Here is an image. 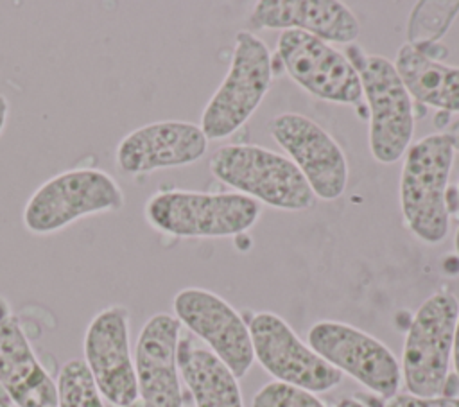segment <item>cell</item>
<instances>
[{
	"instance_id": "8992f818",
	"label": "cell",
	"mask_w": 459,
	"mask_h": 407,
	"mask_svg": "<svg viewBox=\"0 0 459 407\" xmlns=\"http://www.w3.org/2000/svg\"><path fill=\"white\" fill-rule=\"evenodd\" d=\"M459 301L452 292L430 294L416 310L402 351V380L411 394L439 396L448 380Z\"/></svg>"
},
{
	"instance_id": "7402d4cb",
	"label": "cell",
	"mask_w": 459,
	"mask_h": 407,
	"mask_svg": "<svg viewBox=\"0 0 459 407\" xmlns=\"http://www.w3.org/2000/svg\"><path fill=\"white\" fill-rule=\"evenodd\" d=\"M253 407H326L314 393L283 382H269L253 396Z\"/></svg>"
},
{
	"instance_id": "5bb4252c",
	"label": "cell",
	"mask_w": 459,
	"mask_h": 407,
	"mask_svg": "<svg viewBox=\"0 0 459 407\" xmlns=\"http://www.w3.org/2000/svg\"><path fill=\"white\" fill-rule=\"evenodd\" d=\"M203 129L185 120L151 122L127 133L117 145L115 163L127 176L190 165L206 152Z\"/></svg>"
},
{
	"instance_id": "83f0119b",
	"label": "cell",
	"mask_w": 459,
	"mask_h": 407,
	"mask_svg": "<svg viewBox=\"0 0 459 407\" xmlns=\"http://www.w3.org/2000/svg\"><path fill=\"white\" fill-rule=\"evenodd\" d=\"M0 407H13L11 400L7 398V394L2 389H0Z\"/></svg>"
},
{
	"instance_id": "ba28073f",
	"label": "cell",
	"mask_w": 459,
	"mask_h": 407,
	"mask_svg": "<svg viewBox=\"0 0 459 407\" xmlns=\"http://www.w3.org/2000/svg\"><path fill=\"white\" fill-rule=\"evenodd\" d=\"M308 346L330 366L384 400L400 389L402 371L394 353L373 335L348 323H314L308 330Z\"/></svg>"
},
{
	"instance_id": "ffe728a7",
	"label": "cell",
	"mask_w": 459,
	"mask_h": 407,
	"mask_svg": "<svg viewBox=\"0 0 459 407\" xmlns=\"http://www.w3.org/2000/svg\"><path fill=\"white\" fill-rule=\"evenodd\" d=\"M457 14L459 2H418L409 14L407 43L420 50L439 45Z\"/></svg>"
},
{
	"instance_id": "6da1fadb",
	"label": "cell",
	"mask_w": 459,
	"mask_h": 407,
	"mask_svg": "<svg viewBox=\"0 0 459 407\" xmlns=\"http://www.w3.org/2000/svg\"><path fill=\"white\" fill-rule=\"evenodd\" d=\"M145 221L158 231L179 238L235 237L260 217V203L238 192L160 190L143 206Z\"/></svg>"
},
{
	"instance_id": "484cf974",
	"label": "cell",
	"mask_w": 459,
	"mask_h": 407,
	"mask_svg": "<svg viewBox=\"0 0 459 407\" xmlns=\"http://www.w3.org/2000/svg\"><path fill=\"white\" fill-rule=\"evenodd\" d=\"M7 118H9V100L4 95H0V134L5 129Z\"/></svg>"
},
{
	"instance_id": "f546056e",
	"label": "cell",
	"mask_w": 459,
	"mask_h": 407,
	"mask_svg": "<svg viewBox=\"0 0 459 407\" xmlns=\"http://www.w3.org/2000/svg\"><path fill=\"white\" fill-rule=\"evenodd\" d=\"M131 407H145V405H143L142 402H136V403H134V405H131Z\"/></svg>"
},
{
	"instance_id": "d6986e66",
	"label": "cell",
	"mask_w": 459,
	"mask_h": 407,
	"mask_svg": "<svg viewBox=\"0 0 459 407\" xmlns=\"http://www.w3.org/2000/svg\"><path fill=\"white\" fill-rule=\"evenodd\" d=\"M394 68L411 99L445 113H459V66L445 65L403 43L396 54Z\"/></svg>"
},
{
	"instance_id": "603a6c76",
	"label": "cell",
	"mask_w": 459,
	"mask_h": 407,
	"mask_svg": "<svg viewBox=\"0 0 459 407\" xmlns=\"http://www.w3.org/2000/svg\"><path fill=\"white\" fill-rule=\"evenodd\" d=\"M380 407H459V398L455 396H416L411 393H396L385 398Z\"/></svg>"
},
{
	"instance_id": "52a82bcc",
	"label": "cell",
	"mask_w": 459,
	"mask_h": 407,
	"mask_svg": "<svg viewBox=\"0 0 459 407\" xmlns=\"http://www.w3.org/2000/svg\"><path fill=\"white\" fill-rule=\"evenodd\" d=\"M273 81L267 45L251 30H238L230 68L204 106L201 129L208 140L235 133L260 106Z\"/></svg>"
},
{
	"instance_id": "7c38bea8",
	"label": "cell",
	"mask_w": 459,
	"mask_h": 407,
	"mask_svg": "<svg viewBox=\"0 0 459 407\" xmlns=\"http://www.w3.org/2000/svg\"><path fill=\"white\" fill-rule=\"evenodd\" d=\"M269 133L289 152L314 197L333 201L344 194L348 185L344 151L316 120L299 113H281L269 120Z\"/></svg>"
},
{
	"instance_id": "ac0fdd59",
	"label": "cell",
	"mask_w": 459,
	"mask_h": 407,
	"mask_svg": "<svg viewBox=\"0 0 459 407\" xmlns=\"http://www.w3.org/2000/svg\"><path fill=\"white\" fill-rule=\"evenodd\" d=\"M178 368L195 407H244L238 378L208 348L181 337Z\"/></svg>"
},
{
	"instance_id": "f1b7e54d",
	"label": "cell",
	"mask_w": 459,
	"mask_h": 407,
	"mask_svg": "<svg viewBox=\"0 0 459 407\" xmlns=\"http://www.w3.org/2000/svg\"><path fill=\"white\" fill-rule=\"evenodd\" d=\"M455 251L459 253V228H457V231H455Z\"/></svg>"
},
{
	"instance_id": "7a4b0ae2",
	"label": "cell",
	"mask_w": 459,
	"mask_h": 407,
	"mask_svg": "<svg viewBox=\"0 0 459 407\" xmlns=\"http://www.w3.org/2000/svg\"><path fill=\"white\" fill-rule=\"evenodd\" d=\"M454 149L441 133L412 143L400 174V204L409 229L427 244H439L448 235L446 201Z\"/></svg>"
},
{
	"instance_id": "277c9868",
	"label": "cell",
	"mask_w": 459,
	"mask_h": 407,
	"mask_svg": "<svg viewBox=\"0 0 459 407\" xmlns=\"http://www.w3.org/2000/svg\"><path fill=\"white\" fill-rule=\"evenodd\" d=\"M210 172L238 194L278 210L303 212L316 199L290 158L260 145L219 147L210 158Z\"/></svg>"
},
{
	"instance_id": "e0dca14e",
	"label": "cell",
	"mask_w": 459,
	"mask_h": 407,
	"mask_svg": "<svg viewBox=\"0 0 459 407\" xmlns=\"http://www.w3.org/2000/svg\"><path fill=\"white\" fill-rule=\"evenodd\" d=\"M0 389L16 407H57L56 380L11 312L0 314Z\"/></svg>"
},
{
	"instance_id": "4316f807",
	"label": "cell",
	"mask_w": 459,
	"mask_h": 407,
	"mask_svg": "<svg viewBox=\"0 0 459 407\" xmlns=\"http://www.w3.org/2000/svg\"><path fill=\"white\" fill-rule=\"evenodd\" d=\"M335 407H369V405H366V403H362V402H359L355 398H342V400L337 402Z\"/></svg>"
},
{
	"instance_id": "3957f363",
	"label": "cell",
	"mask_w": 459,
	"mask_h": 407,
	"mask_svg": "<svg viewBox=\"0 0 459 407\" xmlns=\"http://www.w3.org/2000/svg\"><path fill=\"white\" fill-rule=\"evenodd\" d=\"M124 192L111 174L95 167L63 170L27 199L22 222L32 235H52L75 221L124 208Z\"/></svg>"
},
{
	"instance_id": "5b68a950",
	"label": "cell",
	"mask_w": 459,
	"mask_h": 407,
	"mask_svg": "<svg viewBox=\"0 0 459 407\" xmlns=\"http://www.w3.org/2000/svg\"><path fill=\"white\" fill-rule=\"evenodd\" d=\"M355 66L362 99L369 109V151L378 163L391 165L405 156L414 134L412 99L394 63L384 56L366 54L359 47L346 50Z\"/></svg>"
},
{
	"instance_id": "d4e9b609",
	"label": "cell",
	"mask_w": 459,
	"mask_h": 407,
	"mask_svg": "<svg viewBox=\"0 0 459 407\" xmlns=\"http://www.w3.org/2000/svg\"><path fill=\"white\" fill-rule=\"evenodd\" d=\"M452 362H454L455 377H457V380H459V317H457L455 335H454V346H452Z\"/></svg>"
},
{
	"instance_id": "8fae6325",
	"label": "cell",
	"mask_w": 459,
	"mask_h": 407,
	"mask_svg": "<svg viewBox=\"0 0 459 407\" xmlns=\"http://www.w3.org/2000/svg\"><path fill=\"white\" fill-rule=\"evenodd\" d=\"M174 316L190 333L199 337L237 378L255 362L251 333L242 316L219 294L201 289H181L172 301Z\"/></svg>"
},
{
	"instance_id": "30bf717a",
	"label": "cell",
	"mask_w": 459,
	"mask_h": 407,
	"mask_svg": "<svg viewBox=\"0 0 459 407\" xmlns=\"http://www.w3.org/2000/svg\"><path fill=\"white\" fill-rule=\"evenodd\" d=\"M276 54L287 75L314 97L335 104L362 100L355 66L330 43L301 30H281Z\"/></svg>"
},
{
	"instance_id": "4fadbf2b",
	"label": "cell",
	"mask_w": 459,
	"mask_h": 407,
	"mask_svg": "<svg viewBox=\"0 0 459 407\" xmlns=\"http://www.w3.org/2000/svg\"><path fill=\"white\" fill-rule=\"evenodd\" d=\"M84 362L104 400L131 407L138 398L134 359L129 341V310L109 305L99 310L84 333Z\"/></svg>"
},
{
	"instance_id": "9a60e30c",
	"label": "cell",
	"mask_w": 459,
	"mask_h": 407,
	"mask_svg": "<svg viewBox=\"0 0 459 407\" xmlns=\"http://www.w3.org/2000/svg\"><path fill=\"white\" fill-rule=\"evenodd\" d=\"M181 323L158 312L142 326L134 346L138 398L145 407H185L178 368Z\"/></svg>"
},
{
	"instance_id": "cb8c5ba5",
	"label": "cell",
	"mask_w": 459,
	"mask_h": 407,
	"mask_svg": "<svg viewBox=\"0 0 459 407\" xmlns=\"http://www.w3.org/2000/svg\"><path fill=\"white\" fill-rule=\"evenodd\" d=\"M441 134H445V138L450 142L452 149L459 152V117L448 120L446 126H443Z\"/></svg>"
},
{
	"instance_id": "2e32d148",
	"label": "cell",
	"mask_w": 459,
	"mask_h": 407,
	"mask_svg": "<svg viewBox=\"0 0 459 407\" xmlns=\"http://www.w3.org/2000/svg\"><path fill=\"white\" fill-rule=\"evenodd\" d=\"M251 29L301 30L330 43H353L360 34L357 16L333 0H262L249 14Z\"/></svg>"
},
{
	"instance_id": "9c48e42d",
	"label": "cell",
	"mask_w": 459,
	"mask_h": 407,
	"mask_svg": "<svg viewBox=\"0 0 459 407\" xmlns=\"http://www.w3.org/2000/svg\"><path fill=\"white\" fill-rule=\"evenodd\" d=\"M247 328L255 359L276 382L310 393H325L341 384L342 373L305 344L278 314L256 312Z\"/></svg>"
},
{
	"instance_id": "44dd1931",
	"label": "cell",
	"mask_w": 459,
	"mask_h": 407,
	"mask_svg": "<svg viewBox=\"0 0 459 407\" xmlns=\"http://www.w3.org/2000/svg\"><path fill=\"white\" fill-rule=\"evenodd\" d=\"M57 407H106L86 362L82 359L66 360L56 380Z\"/></svg>"
},
{
	"instance_id": "4dcf8cb0",
	"label": "cell",
	"mask_w": 459,
	"mask_h": 407,
	"mask_svg": "<svg viewBox=\"0 0 459 407\" xmlns=\"http://www.w3.org/2000/svg\"><path fill=\"white\" fill-rule=\"evenodd\" d=\"M457 208H459V185H457Z\"/></svg>"
}]
</instances>
